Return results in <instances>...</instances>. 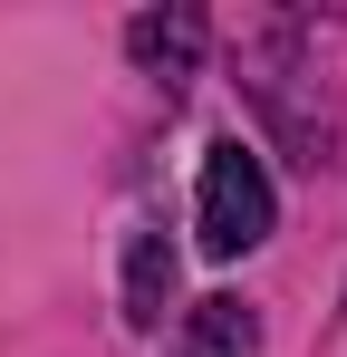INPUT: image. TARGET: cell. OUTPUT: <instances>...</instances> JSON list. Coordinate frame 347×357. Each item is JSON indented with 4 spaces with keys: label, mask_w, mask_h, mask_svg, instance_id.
<instances>
[{
    "label": "cell",
    "mask_w": 347,
    "mask_h": 357,
    "mask_svg": "<svg viewBox=\"0 0 347 357\" xmlns=\"http://www.w3.org/2000/svg\"><path fill=\"white\" fill-rule=\"evenodd\" d=\"M270 222H280V193L261 174V155H251L241 135H222V145L203 155V183H193V232H203V251H213V261H241V251L270 241Z\"/></svg>",
    "instance_id": "1"
},
{
    "label": "cell",
    "mask_w": 347,
    "mask_h": 357,
    "mask_svg": "<svg viewBox=\"0 0 347 357\" xmlns=\"http://www.w3.org/2000/svg\"><path fill=\"white\" fill-rule=\"evenodd\" d=\"M183 357H261V309L231 299V290L193 299L183 309Z\"/></svg>",
    "instance_id": "2"
},
{
    "label": "cell",
    "mask_w": 347,
    "mask_h": 357,
    "mask_svg": "<svg viewBox=\"0 0 347 357\" xmlns=\"http://www.w3.org/2000/svg\"><path fill=\"white\" fill-rule=\"evenodd\" d=\"M164 299H174V241L164 232H135V241H125V319L155 328Z\"/></svg>",
    "instance_id": "3"
},
{
    "label": "cell",
    "mask_w": 347,
    "mask_h": 357,
    "mask_svg": "<svg viewBox=\"0 0 347 357\" xmlns=\"http://www.w3.org/2000/svg\"><path fill=\"white\" fill-rule=\"evenodd\" d=\"M125 49H135L145 68H164V77H183L193 49H203V20H193V10H145V20L125 29Z\"/></svg>",
    "instance_id": "4"
}]
</instances>
